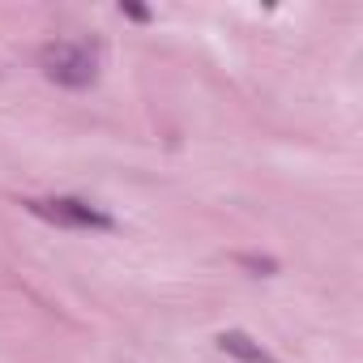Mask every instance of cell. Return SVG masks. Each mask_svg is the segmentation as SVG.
I'll return each instance as SVG.
<instances>
[{
    "instance_id": "obj_1",
    "label": "cell",
    "mask_w": 363,
    "mask_h": 363,
    "mask_svg": "<svg viewBox=\"0 0 363 363\" xmlns=\"http://www.w3.org/2000/svg\"><path fill=\"white\" fill-rule=\"evenodd\" d=\"M39 65H43V77L56 82V86H65V90H86L99 77V52H94V43H69V39L48 43L39 52Z\"/></svg>"
},
{
    "instance_id": "obj_4",
    "label": "cell",
    "mask_w": 363,
    "mask_h": 363,
    "mask_svg": "<svg viewBox=\"0 0 363 363\" xmlns=\"http://www.w3.org/2000/svg\"><path fill=\"white\" fill-rule=\"evenodd\" d=\"M120 13L133 18V22H150V9L145 5H133V0H120Z\"/></svg>"
},
{
    "instance_id": "obj_2",
    "label": "cell",
    "mask_w": 363,
    "mask_h": 363,
    "mask_svg": "<svg viewBox=\"0 0 363 363\" xmlns=\"http://www.w3.org/2000/svg\"><path fill=\"white\" fill-rule=\"evenodd\" d=\"M26 210L43 223L73 227V231H116V218L82 197H43V201H26Z\"/></svg>"
},
{
    "instance_id": "obj_5",
    "label": "cell",
    "mask_w": 363,
    "mask_h": 363,
    "mask_svg": "<svg viewBox=\"0 0 363 363\" xmlns=\"http://www.w3.org/2000/svg\"><path fill=\"white\" fill-rule=\"evenodd\" d=\"M240 261H244L248 269H261V274H274V269H278V265H274L269 257H240Z\"/></svg>"
},
{
    "instance_id": "obj_3",
    "label": "cell",
    "mask_w": 363,
    "mask_h": 363,
    "mask_svg": "<svg viewBox=\"0 0 363 363\" xmlns=\"http://www.w3.org/2000/svg\"><path fill=\"white\" fill-rule=\"evenodd\" d=\"M218 346H223V354H231V359H240V363H278L257 337H248L244 329H223L218 333Z\"/></svg>"
}]
</instances>
